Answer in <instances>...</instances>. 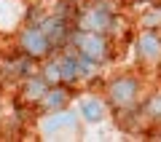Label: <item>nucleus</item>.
Returning <instances> with one entry per match:
<instances>
[{
    "label": "nucleus",
    "mask_w": 161,
    "mask_h": 142,
    "mask_svg": "<svg viewBox=\"0 0 161 142\" xmlns=\"http://www.w3.org/2000/svg\"><path fill=\"white\" fill-rule=\"evenodd\" d=\"M19 51H22L24 57L35 59V62H46V59L51 57L54 46H51V40L46 38V32H43L38 24H30V27H24L22 32H19Z\"/></svg>",
    "instance_id": "nucleus-4"
},
{
    "label": "nucleus",
    "mask_w": 161,
    "mask_h": 142,
    "mask_svg": "<svg viewBox=\"0 0 161 142\" xmlns=\"http://www.w3.org/2000/svg\"><path fill=\"white\" fill-rule=\"evenodd\" d=\"M70 48L80 54L92 64H102L110 59V40L105 32H92V30H78L70 32Z\"/></svg>",
    "instance_id": "nucleus-1"
},
{
    "label": "nucleus",
    "mask_w": 161,
    "mask_h": 142,
    "mask_svg": "<svg viewBox=\"0 0 161 142\" xmlns=\"http://www.w3.org/2000/svg\"><path fill=\"white\" fill-rule=\"evenodd\" d=\"M70 89L64 83H54V86H48V91L43 94V99H40V110L43 113H54V110H64L67 107V102H70Z\"/></svg>",
    "instance_id": "nucleus-9"
},
{
    "label": "nucleus",
    "mask_w": 161,
    "mask_h": 142,
    "mask_svg": "<svg viewBox=\"0 0 161 142\" xmlns=\"http://www.w3.org/2000/svg\"><path fill=\"white\" fill-rule=\"evenodd\" d=\"M40 75L48 80V86L64 83V80H62V70H59V59H46V64L40 67Z\"/></svg>",
    "instance_id": "nucleus-13"
},
{
    "label": "nucleus",
    "mask_w": 161,
    "mask_h": 142,
    "mask_svg": "<svg viewBox=\"0 0 161 142\" xmlns=\"http://www.w3.org/2000/svg\"><path fill=\"white\" fill-rule=\"evenodd\" d=\"M38 27L46 32V38L51 40L54 48H62L64 43H70V22L62 16V14H54V16H46V19H40Z\"/></svg>",
    "instance_id": "nucleus-7"
},
{
    "label": "nucleus",
    "mask_w": 161,
    "mask_h": 142,
    "mask_svg": "<svg viewBox=\"0 0 161 142\" xmlns=\"http://www.w3.org/2000/svg\"><path fill=\"white\" fill-rule=\"evenodd\" d=\"M48 91V80L43 78L40 73L30 75V78H24L22 83V99L30 105H40V99H43V94Z\"/></svg>",
    "instance_id": "nucleus-11"
},
{
    "label": "nucleus",
    "mask_w": 161,
    "mask_h": 142,
    "mask_svg": "<svg viewBox=\"0 0 161 142\" xmlns=\"http://www.w3.org/2000/svg\"><path fill=\"white\" fill-rule=\"evenodd\" d=\"M142 113L148 115V118H153V121H161V89H158V91H153V94L145 99Z\"/></svg>",
    "instance_id": "nucleus-14"
},
{
    "label": "nucleus",
    "mask_w": 161,
    "mask_h": 142,
    "mask_svg": "<svg viewBox=\"0 0 161 142\" xmlns=\"http://www.w3.org/2000/svg\"><path fill=\"white\" fill-rule=\"evenodd\" d=\"M134 48H137V57L145 62H156L161 59V35L153 30H142L134 40Z\"/></svg>",
    "instance_id": "nucleus-8"
},
{
    "label": "nucleus",
    "mask_w": 161,
    "mask_h": 142,
    "mask_svg": "<svg viewBox=\"0 0 161 142\" xmlns=\"http://www.w3.org/2000/svg\"><path fill=\"white\" fill-rule=\"evenodd\" d=\"M92 67H94V64L86 62L75 48H67V51L59 54V70H62V80H64V83H75V80L86 78Z\"/></svg>",
    "instance_id": "nucleus-6"
},
{
    "label": "nucleus",
    "mask_w": 161,
    "mask_h": 142,
    "mask_svg": "<svg viewBox=\"0 0 161 142\" xmlns=\"http://www.w3.org/2000/svg\"><path fill=\"white\" fill-rule=\"evenodd\" d=\"M108 102L115 110H132L140 99V80L132 75H118L108 83Z\"/></svg>",
    "instance_id": "nucleus-3"
},
{
    "label": "nucleus",
    "mask_w": 161,
    "mask_h": 142,
    "mask_svg": "<svg viewBox=\"0 0 161 142\" xmlns=\"http://www.w3.org/2000/svg\"><path fill=\"white\" fill-rule=\"evenodd\" d=\"M78 115L86 123H102L108 118V105H105V99L86 97V99H80V105H78Z\"/></svg>",
    "instance_id": "nucleus-10"
},
{
    "label": "nucleus",
    "mask_w": 161,
    "mask_h": 142,
    "mask_svg": "<svg viewBox=\"0 0 161 142\" xmlns=\"http://www.w3.org/2000/svg\"><path fill=\"white\" fill-rule=\"evenodd\" d=\"M40 134H43V137H57V139L78 137L80 134V115L70 113V110H54V113H46V118L40 121Z\"/></svg>",
    "instance_id": "nucleus-2"
},
{
    "label": "nucleus",
    "mask_w": 161,
    "mask_h": 142,
    "mask_svg": "<svg viewBox=\"0 0 161 142\" xmlns=\"http://www.w3.org/2000/svg\"><path fill=\"white\" fill-rule=\"evenodd\" d=\"M113 22H115V14L110 11V8L99 6V3L83 8V11L75 16V27L78 30H92V32H105V35H110Z\"/></svg>",
    "instance_id": "nucleus-5"
},
{
    "label": "nucleus",
    "mask_w": 161,
    "mask_h": 142,
    "mask_svg": "<svg viewBox=\"0 0 161 142\" xmlns=\"http://www.w3.org/2000/svg\"><path fill=\"white\" fill-rule=\"evenodd\" d=\"M140 30H153V32L161 30V3H153V6H148L142 11V16H140Z\"/></svg>",
    "instance_id": "nucleus-12"
}]
</instances>
